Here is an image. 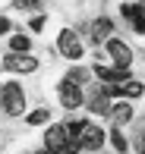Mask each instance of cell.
Segmentation results:
<instances>
[{"label": "cell", "mask_w": 145, "mask_h": 154, "mask_svg": "<svg viewBox=\"0 0 145 154\" xmlns=\"http://www.w3.org/2000/svg\"><path fill=\"white\" fill-rule=\"evenodd\" d=\"M3 66L10 69V72H35V69H38V60L29 57V54H10V57L3 60Z\"/></svg>", "instance_id": "obj_3"}, {"label": "cell", "mask_w": 145, "mask_h": 154, "mask_svg": "<svg viewBox=\"0 0 145 154\" xmlns=\"http://www.w3.org/2000/svg\"><path fill=\"white\" fill-rule=\"evenodd\" d=\"M110 29H114L110 19H95V22H92V41H107Z\"/></svg>", "instance_id": "obj_10"}, {"label": "cell", "mask_w": 145, "mask_h": 154, "mask_svg": "<svg viewBox=\"0 0 145 154\" xmlns=\"http://www.w3.org/2000/svg\"><path fill=\"white\" fill-rule=\"evenodd\" d=\"M142 91H145V85H142V82H123V85H120V94H126V97H142Z\"/></svg>", "instance_id": "obj_12"}, {"label": "cell", "mask_w": 145, "mask_h": 154, "mask_svg": "<svg viewBox=\"0 0 145 154\" xmlns=\"http://www.w3.org/2000/svg\"><path fill=\"white\" fill-rule=\"evenodd\" d=\"M95 75H98V79H104V82H110V85H117V82H126V79H129V72H126L123 66H114V69L95 66Z\"/></svg>", "instance_id": "obj_8"}, {"label": "cell", "mask_w": 145, "mask_h": 154, "mask_svg": "<svg viewBox=\"0 0 145 154\" xmlns=\"http://www.w3.org/2000/svg\"><path fill=\"white\" fill-rule=\"evenodd\" d=\"M79 145H82V148H88V151H98L101 145H104V132H101L98 126L85 123V126H82V132H79Z\"/></svg>", "instance_id": "obj_4"}, {"label": "cell", "mask_w": 145, "mask_h": 154, "mask_svg": "<svg viewBox=\"0 0 145 154\" xmlns=\"http://www.w3.org/2000/svg\"><path fill=\"white\" fill-rule=\"evenodd\" d=\"M0 97H3V110L10 116H19L25 110V97H22V88L16 85V82H6L3 91H0Z\"/></svg>", "instance_id": "obj_1"}, {"label": "cell", "mask_w": 145, "mask_h": 154, "mask_svg": "<svg viewBox=\"0 0 145 154\" xmlns=\"http://www.w3.org/2000/svg\"><path fill=\"white\" fill-rule=\"evenodd\" d=\"M10 32V19H0V35H6Z\"/></svg>", "instance_id": "obj_21"}, {"label": "cell", "mask_w": 145, "mask_h": 154, "mask_svg": "<svg viewBox=\"0 0 145 154\" xmlns=\"http://www.w3.org/2000/svg\"><path fill=\"white\" fill-rule=\"evenodd\" d=\"M110 116H114V123H129L133 120V107L129 104H117V107H110Z\"/></svg>", "instance_id": "obj_11"}, {"label": "cell", "mask_w": 145, "mask_h": 154, "mask_svg": "<svg viewBox=\"0 0 145 154\" xmlns=\"http://www.w3.org/2000/svg\"><path fill=\"white\" fill-rule=\"evenodd\" d=\"M60 101H63V107L76 110V107L82 104V91H79V85H76V82H70V79H63V82H60Z\"/></svg>", "instance_id": "obj_6"}, {"label": "cell", "mask_w": 145, "mask_h": 154, "mask_svg": "<svg viewBox=\"0 0 145 154\" xmlns=\"http://www.w3.org/2000/svg\"><path fill=\"white\" fill-rule=\"evenodd\" d=\"M107 54H110V60H114L117 66H123V69H126L129 60H133V51H129L120 38H107Z\"/></svg>", "instance_id": "obj_5"}, {"label": "cell", "mask_w": 145, "mask_h": 154, "mask_svg": "<svg viewBox=\"0 0 145 154\" xmlns=\"http://www.w3.org/2000/svg\"><path fill=\"white\" fill-rule=\"evenodd\" d=\"M123 16L133 22V29H136V32H142V35H145V10H142L139 3H136V6H133V3H126V6H123Z\"/></svg>", "instance_id": "obj_9"}, {"label": "cell", "mask_w": 145, "mask_h": 154, "mask_svg": "<svg viewBox=\"0 0 145 154\" xmlns=\"http://www.w3.org/2000/svg\"><path fill=\"white\" fill-rule=\"evenodd\" d=\"M110 142H114V148H117V151H126V142H123V135H120L117 129H110Z\"/></svg>", "instance_id": "obj_15"}, {"label": "cell", "mask_w": 145, "mask_h": 154, "mask_svg": "<svg viewBox=\"0 0 145 154\" xmlns=\"http://www.w3.org/2000/svg\"><path fill=\"white\" fill-rule=\"evenodd\" d=\"M66 79L79 85V82H85V69H70V75H66Z\"/></svg>", "instance_id": "obj_17"}, {"label": "cell", "mask_w": 145, "mask_h": 154, "mask_svg": "<svg viewBox=\"0 0 145 154\" xmlns=\"http://www.w3.org/2000/svg\"><path fill=\"white\" fill-rule=\"evenodd\" d=\"M57 47H60V54L70 57V60H79V57H82V44H79V38H76L73 29H63V32H60Z\"/></svg>", "instance_id": "obj_2"}, {"label": "cell", "mask_w": 145, "mask_h": 154, "mask_svg": "<svg viewBox=\"0 0 145 154\" xmlns=\"http://www.w3.org/2000/svg\"><path fill=\"white\" fill-rule=\"evenodd\" d=\"M44 120H47V110H35V113H29V123H32V126L44 123Z\"/></svg>", "instance_id": "obj_16"}, {"label": "cell", "mask_w": 145, "mask_h": 154, "mask_svg": "<svg viewBox=\"0 0 145 154\" xmlns=\"http://www.w3.org/2000/svg\"><path fill=\"white\" fill-rule=\"evenodd\" d=\"M82 126H85V123H79V120L66 123V126H63V129H66V138H76V142H79V132H82Z\"/></svg>", "instance_id": "obj_14"}, {"label": "cell", "mask_w": 145, "mask_h": 154, "mask_svg": "<svg viewBox=\"0 0 145 154\" xmlns=\"http://www.w3.org/2000/svg\"><path fill=\"white\" fill-rule=\"evenodd\" d=\"M10 47H13L16 54H25V51H29V38H25V35H13Z\"/></svg>", "instance_id": "obj_13"}, {"label": "cell", "mask_w": 145, "mask_h": 154, "mask_svg": "<svg viewBox=\"0 0 145 154\" xmlns=\"http://www.w3.org/2000/svg\"><path fill=\"white\" fill-rule=\"evenodd\" d=\"M13 3H16L19 10H35V6H38V0H13Z\"/></svg>", "instance_id": "obj_18"}, {"label": "cell", "mask_w": 145, "mask_h": 154, "mask_svg": "<svg viewBox=\"0 0 145 154\" xmlns=\"http://www.w3.org/2000/svg\"><path fill=\"white\" fill-rule=\"evenodd\" d=\"M63 145H66V129H63V126H51L47 135H44V148L60 154V151H63Z\"/></svg>", "instance_id": "obj_7"}, {"label": "cell", "mask_w": 145, "mask_h": 154, "mask_svg": "<svg viewBox=\"0 0 145 154\" xmlns=\"http://www.w3.org/2000/svg\"><path fill=\"white\" fill-rule=\"evenodd\" d=\"M136 151H139V154H145V129H142V135L136 138Z\"/></svg>", "instance_id": "obj_19"}, {"label": "cell", "mask_w": 145, "mask_h": 154, "mask_svg": "<svg viewBox=\"0 0 145 154\" xmlns=\"http://www.w3.org/2000/svg\"><path fill=\"white\" fill-rule=\"evenodd\" d=\"M29 25H32V29H35V32H41V25H44V16H35V19H32V22H29Z\"/></svg>", "instance_id": "obj_20"}]
</instances>
